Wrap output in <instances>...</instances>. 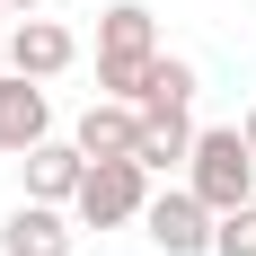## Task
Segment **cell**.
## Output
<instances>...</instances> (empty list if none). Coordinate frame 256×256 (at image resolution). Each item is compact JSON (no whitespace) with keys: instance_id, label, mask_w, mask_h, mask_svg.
<instances>
[{"instance_id":"obj_1","label":"cell","mask_w":256,"mask_h":256,"mask_svg":"<svg viewBox=\"0 0 256 256\" xmlns=\"http://www.w3.org/2000/svg\"><path fill=\"white\" fill-rule=\"evenodd\" d=\"M186 186L204 194L212 221L238 212V204H256V150H248V132H238V124H204L194 150H186Z\"/></svg>"},{"instance_id":"obj_2","label":"cell","mask_w":256,"mask_h":256,"mask_svg":"<svg viewBox=\"0 0 256 256\" xmlns=\"http://www.w3.org/2000/svg\"><path fill=\"white\" fill-rule=\"evenodd\" d=\"M159 62V18L142 9V0H115V9H98V88L106 98H142V71Z\"/></svg>"},{"instance_id":"obj_3","label":"cell","mask_w":256,"mask_h":256,"mask_svg":"<svg viewBox=\"0 0 256 256\" xmlns=\"http://www.w3.org/2000/svg\"><path fill=\"white\" fill-rule=\"evenodd\" d=\"M142 204H150V168L142 159H88V177L71 194V221L80 230H124V221H142Z\"/></svg>"},{"instance_id":"obj_4","label":"cell","mask_w":256,"mask_h":256,"mask_svg":"<svg viewBox=\"0 0 256 256\" xmlns=\"http://www.w3.org/2000/svg\"><path fill=\"white\" fill-rule=\"evenodd\" d=\"M142 230H150L159 256H212V212L194 186H168V194H150L142 204Z\"/></svg>"},{"instance_id":"obj_5","label":"cell","mask_w":256,"mask_h":256,"mask_svg":"<svg viewBox=\"0 0 256 256\" xmlns=\"http://www.w3.org/2000/svg\"><path fill=\"white\" fill-rule=\"evenodd\" d=\"M71 248H80L71 204H36V194H26V204L0 221V256H71Z\"/></svg>"},{"instance_id":"obj_6","label":"cell","mask_w":256,"mask_h":256,"mask_svg":"<svg viewBox=\"0 0 256 256\" xmlns=\"http://www.w3.org/2000/svg\"><path fill=\"white\" fill-rule=\"evenodd\" d=\"M44 132H53V98H44V80L0 71V150H9V159H26Z\"/></svg>"},{"instance_id":"obj_7","label":"cell","mask_w":256,"mask_h":256,"mask_svg":"<svg viewBox=\"0 0 256 256\" xmlns=\"http://www.w3.org/2000/svg\"><path fill=\"white\" fill-rule=\"evenodd\" d=\"M80 62V36L62 18H44V9H36V18H18L9 26V71H26V80H62Z\"/></svg>"},{"instance_id":"obj_8","label":"cell","mask_w":256,"mask_h":256,"mask_svg":"<svg viewBox=\"0 0 256 256\" xmlns=\"http://www.w3.org/2000/svg\"><path fill=\"white\" fill-rule=\"evenodd\" d=\"M18 168H26V194H36V204H71V194H80V177H88V150L44 132V142H36Z\"/></svg>"},{"instance_id":"obj_9","label":"cell","mask_w":256,"mask_h":256,"mask_svg":"<svg viewBox=\"0 0 256 256\" xmlns=\"http://www.w3.org/2000/svg\"><path fill=\"white\" fill-rule=\"evenodd\" d=\"M186 150H194V115H186V106H142L132 159H142L150 177H168V168H186Z\"/></svg>"},{"instance_id":"obj_10","label":"cell","mask_w":256,"mask_h":256,"mask_svg":"<svg viewBox=\"0 0 256 256\" xmlns=\"http://www.w3.org/2000/svg\"><path fill=\"white\" fill-rule=\"evenodd\" d=\"M88 159H132V142H142V106H124V98H88V115H80V132H71Z\"/></svg>"},{"instance_id":"obj_11","label":"cell","mask_w":256,"mask_h":256,"mask_svg":"<svg viewBox=\"0 0 256 256\" xmlns=\"http://www.w3.org/2000/svg\"><path fill=\"white\" fill-rule=\"evenodd\" d=\"M194 88H204V71H194L186 53H159L150 71H142V98L132 106H194Z\"/></svg>"},{"instance_id":"obj_12","label":"cell","mask_w":256,"mask_h":256,"mask_svg":"<svg viewBox=\"0 0 256 256\" xmlns=\"http://www.w3.org/2000/svg\"><path fill=\"white\" fill-rule=\"evenodd\" d=\"M212 256H256V204H238V212L212 221Z\"/></svg>"},{"instance_id":"obj_13","label":"cell","mask_w":256,"mask_h":256,"mask_svg":"<svg viewBox=\"0 0 256 256\" xmlns=\"http://www.w3.org/2000/svg\"><path fill=\"white\" fill-rule=\"evenodd\" d=\"M36 9H44V0H0V18H36Z\"/></svg>"},{"instance_id":"obj_14","label":"cell","mask_w":256,"mask_h":256,"mask_svg":"<svg viewBox=\"0 0 256 256\" xmlns=\"http://www.w3.org/2000/svg\"><path fill=\"white\" fill-rule=\"evenodd\" d=\"M238 132H248V150H256V106H248V115H238Z\"/></svg>"},{"instance_id":"obj_15","label":"cell","mask_w":256,"mask_h":256,"mask_svg":"<svg viewBox=\"0 0 256 256\" xmlns=\"http://www.w3.org/2000/svg\"><path fill=\"white\" fill-rule=\"evenodd\" d=\"M0 71H9V26H0Z\"/></svg>"}]
</instances>
